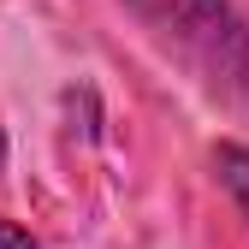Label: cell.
I'll return each mask as SVG.
<instances>
[{
  "label": "cell",
  "mask_w": 249,
  "mask_h": 249,
  "mask_svg": "<svg viewBox=\"0 0 249 249\" xmlns=\"http://www.w3.org/2000/svg\"><path fill=\"white\" fill-rule=\"evenodd\" d=\"M208 101L249 119V24L231 0H119Z\"/></svg>",
  "instance_id": "6da1fadb"
},
{
  "label": "cell",
  "mask_w": 249,
  "mask_h": 249,
  "mask_svg": "<svg viewBox=\"0 0 249 249\" xmlns=\"http://www.w3.org/2000/svg\"><path fill=\"white\" fill-rule=\"evenodd\" d=\"M213 172H220L226 196L237 202V213L249 220V148L243 142H220V148H213Z\"/></svg>",
  "instance_id": "7a4b0ae2"
},
{
  "label": "cell",
  "mask_w": 249,
  "mask_h": 249,
  "mask_svg": "<svg viewBox=\"0 0 249 249\" xmlns=\"http://www.w3.org/2000/svg\"><path fill=\"white\" fill-rule=\"evenodd\" d=\"M0 249H42V243L30 237L24 226H12V220H0Z\"/></svg>",
  "instance_id": "3957f363"
}]
</instances>
